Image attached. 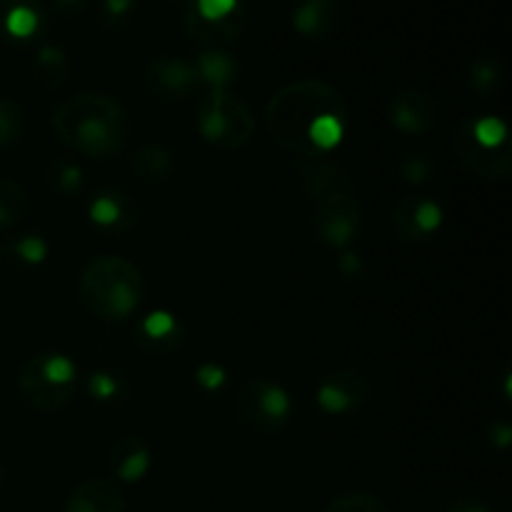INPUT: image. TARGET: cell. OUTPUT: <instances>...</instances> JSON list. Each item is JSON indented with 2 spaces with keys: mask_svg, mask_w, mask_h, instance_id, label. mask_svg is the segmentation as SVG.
<instances>
[{
  "mask_svg": "<svg viewBox=\"0 0 512 512\" xmlns=\"http://www.w3.org/2000/svg\"><path fill=\"white\" fill-rule=\"evenodd\" d=\"M265 125L273 143L288 153L303 160L328 158L348 130V103L325 80H293L268 100Z\"/></svg>",
  "mask_w": 512,
  "mask_h": 512,
  "instance_id": "obj_1",
  "label": "cell"
},
{
  "mask_svg": "<svg viewBox=\"0 0 512 512\" xmlns=\"http://www.w3.org/2000/svg\"><path fill=\"white\" fill-rule=\"evenodd\" d=\"M298 170L318 240L333 250H348L363 228L353 173L328 158L303 160Z\"/></svg>",
  "mask_w": 512,
  "mask_h": 512,
  "instance_id": "obj_2",
  "label": "cell"
},
{
  "mask_svg": "<svg viewBox=\"0 0 512 512\" xmlns=\"http://www.w3.org/2000/svg\"><path fill=\"white\" fill-rule=\"evenodd\" d=\"M53 133L83 158L120 155L130 138V115L120 100L105 93H78L53 110Z\"/></svg>",
  "mask_w": 512,
  "mask_h": 512,
  "instance_id": "obj_3",
  "label": "cell"
},
{
  "mask_svg": "<svg viewBox=\"0 0 512 512\" xmlns=\"http://www.w3.org/2000/svg\"><path fill=\"white\" fill-rule=\"evenodd\" d=\"M78 298L98 320L120 323L143 303L145 278L133 260L123 255H100L80 273Z\"/></svg>",
  "mask_w": 512,
  "mask_h": 512,
  "instance_id": "obj_4",
  "label": "cell"
},
{
  "mask_svg": "<svg viewBox=\"0 0 512 512\" xmlns=\"http://www.w3.org/2000/svg\"><path fill=\"white\" fill-rule=\"evenodd\" d=\"M458 163L483 180H505L512 170L510 130L498 115H475L460 123L453 140Z\"/></svg>",
  "mask_w": 512,
  "mask_h": 512,
  "instance_id": "obj_5",
  "label": "cell"
},
{
  "mask_svg": "<svg viewBox=\"0 0 512 512\" xmlns=\"http://www.w3.org/2000/svg\"><path fill=\"white\" fill-rule=\"evenodd\" d=\"M78 383V368L63 353H38L18 373V393L28 408L55 413L70 405Z\"/></svg>",
  "mask_w": 512,
  "mask_h": 512,
  "instance_id": "obj_6",
  "label": "cell"
},
{
  "mask_svg": "<svg viewBox=\"0 0 512 512\" xmlns=\"http://www.w3.org/2000/svg\"><path fill=\"white\" fill-rule=\"evenodd\" d=\"M198 133L220 150H240L255 133L253 110L230 90H208L195 105Z\"/></svg>",
  "mask_w": 512,
  "mask_h": 512,
  "instance_id": "obj_7",
  "label": "cell"
},
{
  "mask_svg": "<svg viewBox=\"0 0 512 512\" xmlns=\"http://www.w3.org/2000/svg\"><path fill=\"white\" fill-rule=\"evenodd\" d=\"M233 413L240 425L260 435L283 430L293 418V400L288 390L268 378H253L238 388L233 398Z\"/></svg>",
  "mask_w": 512,
  "mask_h": 512,
  "instance_id": "obj_8",
  "label": "cell"
},
{
  "mask_svg": "<svg viewBox=\"0 0 512 512\" xmlns=\"http://www.w3.org/2000/svg\"><path fill=\"white\" fill-rule=\"evenodd\" d=\"M443 208L428 195H405L390 210V228L400 243L423 245L435 238L443 225Z\"/></svg>",
  "mask_w": 512,
  "mask_h": 512,
  "instance_id": "obj_9",
  "label": "cell"
},
{
  "mask_svg": "<svg viewBox=\"0 0 512 512\" xmlns=\"http://www.w3.org/2000/svg\"><path fill=\"white\" fill-rule=\"evenodd\" d=\"M390 125L400 135L420 138L438 128L440 123V105L433 93L423 88H405L390 100L388 105Z\"/></svg>",
  "mask_w": 512,
  "mask_h": 512,
  "instance_id": "obj_10",
  "label": "cell"
},
{
  "mask_svg": "<svg viewBox=\"0 0 512 512\" xmlns=\"http://www.w3.org/2000/svg\"><path fill=\"white\" fill-rule=\"evenodd\" d=\"M143 78L150 93L168 103H180V100L190 98L200 85L195 63L180 58V55H163V58L150 60Z\"/></svg>",
  "mask_w": 512,
  "mask_h": 512,
  "instance_id": "obj_11",
  "label": "cell"
},
{
  "mask_svg": "<svg viewBox=\"0 0 512 512\" xmlns=\"http://www.w3.org/2000/svg\"><path fill=\"white\" fill-rule=\"evenodd\" d=\"M370 398V380L358 368H340L325 375L315 390L318 408L328 415H348L363 408Z\"/></svg>",
  "mask_w": 512,
  "mask_h": 512,
  "instance_id": "obj_12",
  "label": "cell"
},
{
  "mask_svg": "<svg viewBox=\"0 0 512 512\" xmlns=\"http://www.w3.org/2000/svg\"><path fill=\"white\" fill-rule=\"evenodd\" d=\"M290 23L300 38L323 43L340 30L343 5L340 0H298L290 13Z\"/></svg>",
  "mask_w": 512,
  "mask_h": 512,
  "instance_id": "obj_13",
  "label": "cell"
},
{
  "mask_svg": "<svg viewBox=\"0 0 512 512\" xmlns=\"http://www.w3.org/2000/svg\"><path fill=\"white\" fill-rule=\"evenodd\" d=\"M135 343L150 355L178 353L185 343V328L168 310H153L135 328Z\"/></svg>",
  "mask_w": 512,
  "mask_h": 512,
  "instance_id": "obj_14",
  "label": "cell"
},
{
  "mask_svg": "<svg viewBox=\"0 0 512 512\" xmlns=\"http://www.w3.org/2000/svg\"><path fill=\"white\" fill-rule=\"evenodd\" d=\"M88 218L90 223L98 230L110 235H125L133 230L138 210H135L130 195H125L118 188H105L90 200L88 205Z\"/></svg>",
  "mask_w": 512,
  "mask_h": 512,
  "instance_id": "obj_15",
  "label": "cell"
},
{
  "mask_svg": "<svg viewBox=\"0 0 512 512\" xmlns=\"http://www.w3.org/2000/svg\"><path fill=\"white\" fill-rule=\"evenodd\" d=\"M108 468L120 483H138L153 468V450L138 435H125L110 448Z\"/></svg>",
  "mask_w": 512,
  "mask_h": 512,
  "instance_id": "obj_16",
  "label": "cell"
},
{
  "mask_svg": "<svg viewBox=\"0 0 512 512\" xmlns=\"http://www.w3.org/2000/svg\"><path fill=\"white\" fill-rule=\"evenodd\" d=\"M63 512H125V498L113 480L90 478L68 495Z\"/></svg>",
  "mask_w": 512,
  "mask_h": 512,
  "instance_id": "obj_17",
  "label": "cell"
},
{
  "mask_svg": "<svg viewBox=\"0 0 512 512\" xmlns=\"http://www.w3.org/2000/svg\"><path fill=\"white\" fill-rule=\"evenodd\" d=\"M43 28V8L38 0H0V35L10 40H30Z\"/></svg>",
  "mask_w": 512,
  "mask_h": 512,
  "instance_id": "obj_18",
  "label": "cell"
},
{
  "mask_svg": "<svg viewBox=\"0 0 512 512\" xmlns=\"http://www.w3.org/2000/svg\"><path fill=\"white\" fill-rule=\"evenodd\" d=\"M193 63L200 83L208 85L210 90H228L238 78V60L223 48L200 50L198 60H193Z\"/></svg>",
  "mask_w": 512,
  "mask_h": 512,
  "instance_id": "obj_19",
  "label": "cell"
},
{
  "mask_svg": "<svg viewBox=\"0 0 512 512\" xmlns=\"http://www.w3.org/2000/svg\"><path fill=\"white\" fill-rule=\"evenodd\" d=\"M130 168L145 183H163L173 175L175 170V153L173 150L163 148V145H143L135 150Z\"/></svg>",
  "mask_w": 512,
  "mask_h": 512,
  "instance_id": "obj_20",
  "label": "cell"
},
{
  "mask_svg": "<svg viewBox=\"0 0 512 512\" xmlns=\"http://www.w3.org/2000/svg\"><path fill=\"white\" fill-rule=\"evenodd\" d=\"M503 65L493 55H478L468 68V85L480 98H493L503 88Z\"/></svg>",
  "mask_w": 512,
  "mask_h": 512,
  "instance_id": "obj_21",
  "label": "cell"
},
{
  "mask_svg": "<svg viewBox=\"0 0 512 512\" xmlns=\"http://www.w3.org/2000/svg\"><path fill=\"white\" fill-rule=\"evenodd\" d=\"M28 193L13 178H0V230L13 228L28 213Z\"/></svg>",
  "mask_w": 512,
  "mask_h": 512,
  "instance_id": "obj_22",
  "label": "cell"
},
{
  "mask_svg": "<svg viewBox=\"0 0 512 512\" xmlns=\"http://www.w3.org/2000/svg\"><path fill=\"white\" fill-rule=\"evenodd\" d=\"M38 73L40 80L48 90L60 88L70 75L68 55L58 48V45H45L38 53Z\"/></svg>",
  "mask_w": 512,
  "mask_h": 512,
  "instance_id": "obj_23",
  "label": "cell"
},
{
  "mask_svg": "<svg viewBox=\"0 0 512 512\" xmlns=\"http://www.w3.org/2000/svg\"><path fill=\"white\" fill-rule=\"evenodd\" d=\"M23 135V108L15 98L0 95V150L13 148Z\"/></svg>",
  "mask_w": 512,
  "mask_h": 512,
  "instance_id": "obj_24",
  "label": "cell"
},
{
  "mask_svg": "<svg viewBox=\"0 0 512 512\" xmlns=\"http://www.w3.org/2000/svg\"><path fill=\"white\" fill-rule=\"evenodd\" d=\"M323 512H390L388 505L373 493H363V490H350V493L338 495L325 505Z\"/></svg>",
  "mask_w": 512,
  "mask_h": 512,
  "instance_id": "obj_25",
  "label": "cell"
},
{
  "mask_svg": "<svg viewBox=\"0 0 512 512\" xmlns=\"http://www.w3.org/2000/svg\"><path fill=\"white\" fill-rule=\"evenodd\" d=\"M433 170H435L433 160H430L425 153H410L408 158L403 160V165H400V175H403V180L413 185L428 183Z\"/></svg>",
  "mask_w": 512,
  "mask_h": 512,
  "instance_id": "obj_26",
  "label": "cell"
},
{
  "mask_svg": "<svg viewBox=\"0 0 512 512\" xmlns=\"http://www.w3.org/2000/svg\"><path fill=\"white\" fill-rule=\"evenodd\" d=\"M13 250L15 255L28 265H38L48 258V243H45L40 235H23V238L13 245Z\"/></svg>",
  "mask_w": 512,
  "mask_h": 512,
  "instance_id": "obj_27",
  "label": "cell"
},
{
  "mask_svg": "<svg viewBox=\"0 0 512 512\" xmlns=\"http://www.w3.org/2000/svg\"><path fill=\"white\" fill-rule=\"evenodd\" d=\"M88 390L93 393V398H98V400H115V398H120V393H123V385H120V380L115 378L113 373H105V370H100V373L90 375Z\"/></svg>",
  "mask_w": 512,
  "mask_h": 512,
  "instance_id": "obj_28",
  "label": "cell"
},
{
  "mask_svg": "<svg viewBox=\"0 0 512 512\" xmlns=\"http://www.w3.org/2000/svg\"><path fill=\"white\" fill-rule=\"evenodd\" d=\"M225 380H228V373L218 363H203L195 370V383L203 390H208V393H215V390L223 388Z\"/></svg>",
  "mask_w": 512,
  "mask_h": 512,
  "instance_id": "obj_29",
  "label": "cell"
},
{
  "mask_svg": "<svg viewBox=\"0 0 512 512\" xmlns=\"http://www.w3.org/2000/svg\"><path fill=\"white\" fill-rule=\"evenodd\" d=\"M135 8V0H105L103 3V18L108 25H120L123 20L130 18Z\"/></svg>",
  "mask_w": 512,
  "mask_h": 512,
  "instance_id": "obj_30",
  "label": "cell"
},
{
  "mask_svg": "<svg viewBox=\"0 0 512 512\" xmlns=\"http://www.w3.org/2000/svg\"><path fill=\"white\" fill-rule=\"evenodd\" d=\"M80 183H83V173H80V168H75V165H63V168H58V173H55V188H58L60 193H78Z\"/></svg>",
  "mask_w": 512,
  "mask_h": 512,
  "instance_id": "obj_31",
  "label": "cell"
},
{
  "mask_svg": "<svg viewBox=\"0 0 512 512\" xmlns=\"http://www.w3.org/2000/svg\"><path fill=\"white\" fill-rule=\"evenodd\" d=\"M512 440V428L505 420H495L493 425H490V443L495 445V448H508Z\"/></svg>",
  "mask_w": 512,
  "mask_h": 512,
  "instance_id": "obj_32",
  "label": "cell"
},
{
  "mask_svg": "<svg viewBox=\"0 0 512 512\" xmlns=\"http://www.w3.org/2000/svg\"><path fill=\"white\" fill-rule=\"evenodd\" d=\"M448 512H490L488 505L480 503L478 498H470V495H463V498H455L450 503Z\"/></svg>",
  "mask_w": 512,
  "mask_h": 512,
  "instance_id": "obj_33",
  "label": "cell"
},
{
  "mask_svg": "<svg viewBox=\"0 0 512 512\" xmlns=\"http://www.w3.org/2000/svg\"><path fill=\"white\" fill-rule=\"evenodd\" d=\"M53 3L63 15H78L88 8L90 0H53Z\"/></svg>",
  "mask_w": 512,
  "mask_h": 512,
  "instance_id": "obj_34",
  "label": "cell"
},
{
  "mask_svg": "<svg viewBox=\"0 0 512 512\" xmlns=\"http://www.w3.org/2000/svg\"><path fill=\"white\" fill-rule=\"evenodd\" d=\"M340 273H343V278H358V275H360L358 255L345 253L343 260H340Z\"/></svg>",
  "mask_w": 512,
  "mask_h": 512,
  "instance_id": "obj_35",
  "label": "cell"
},
{
  "mask_svg": "<svg viewBox=\"0 0 512 512\" xmlns=\"http://www.w3.org/2000/svg\"><path fill=\"white\" fill-rule=\"evenodd\" d=\"M5 478V468H3V465H0V480H3Z\"/></svg>",
  "mask_w": 512,
  "mask_h": 512,
  "instance_id": "obj_36",
  "label": "cell"
},
{
  "mask_svg": "<svg viewBox=\"0 0 512 512\" xmlns=\"http://www.w3.org/2000/svg\"><path fill=\"white\" fill-rule=\"evenodd\" d=\"M0 265H3V248H0Z\"/></svg>",
  "mask_w": 512,
  "mask_h": 512,
  "instance_id": "obj_37",
  "label": "cell"
}]
</instances>
